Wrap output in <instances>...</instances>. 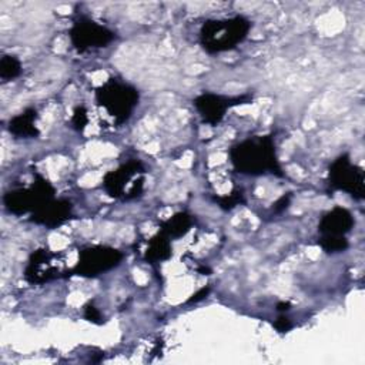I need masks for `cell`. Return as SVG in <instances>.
<instances>
[{"label":"cell","mask_w":365,"mask_h":365,"mask_svg":"<svg viewBox=\"0 0 365 365\" xmlns=\"http://www.w3.org/2000/svg\"><path fill=\"white\" fill-rule=\"evenodd\" d=\"M234 170L245 175L272 174L284 177V171L277 157L275 143L271 135L248 137L228 150Z\"/></svg>","instance_id":"obj_1"},{"label":"cell","mask_w":365,"mask_h":365,"mask_svg":"<svg viewBox=\"0 0 365 365\" xmlns=\"http://www.w3.org/2000/svg\"><path fill=\"white\" fill-rule=\"evenodd\" d=\"M251 30V21L244 16L212 19L200 29V44L208 53H222L241 44Z\"/></svg>","instance_id":"obj_2"},{"label":"cell","mask_w":365,"mask_h":365,"mask_svg":"<svg viewBox=\"0 0 365 365\" xmlns=\"http://www.w3.org/2000/svg\"><path fill=\"white\" fill-rule=\"evenodd\" d=\"M97 103L117 124L127 121L138 106V90L124 81L110 78L96 90Z\"/></svg>","instance_id":"obj_3"},{"label":"cell","mask_w":365,"mask_h":365,"mask_svg":"<svg viewBox=\"0 0 365 365\" xmlns=\"http://www.w3.org/2000/svg\"><path fill=\"white\" fill-rule=\"evenodd\" d=\"M143 164L138 160H130L118 168L108 171L103 178V187L114 198L131 200L143 191Z\"/></svg>","instance_id":"obj_4"},{"label":"cell","mask_w":365,"mask_h":365,"mask_svg":"<svg viewBox=\"0 0 365 365\" xmlns=\"http://www.w3.org/2000/svg\"><path fill=\"white\" fill-rule=\"evenodd\" d=\"M54 198V187L41 175L29 188H17L9 191L3 201L4 207L16 215L34 212L38 207Z\"/></svg>","instance_id":"obj_5"},{"label":"cell","mask_w":365,"mask_h":365,"mask_svg":"<svg viewBox=\"0 0 365 365\" xmlns=\"http://www.w3.org/2000/svg\"><path fill=\"white\" fill-rule=\"evenodd\" d=\"M328 184L331 188L344 191L355 200H362L365 195L364 171L351 161L348 154L339 155L329 165Z\"/></svg>","instance_id":"obj_6"},{"label":"cell","mask_w":365,"mask_h":365,"mask_svg":"<svg viewBox=\"0 0 365 365\" xmlns=\"http://www.w3.org/2000/svg\"><path fill=\"white\" fill-rule=\"evenodd\" d=\"M68 37L71 46L77 51L84 53L107 47L115 40V33L88 17H78L68 30Z\"/></svg>","instance_id":"obj_7"},{"label":"cell","mask_w":365,"mask_h":365,"mask_svg":"<svg viewBox=\"0 0 365 365\" xmlns=\"http://www.w3.org/2000/svg\"><path fill=\"white\" fill-rule=\"evenodd\" d=\"M123 259V254L107 245H90L78 252V262L74 272L81 277H97L115 268Z\"/></svg>","instance_id":"obj_8"},{"label":"cell","mask_w":365,"mask_h":365,"mask_svg":"<svg viewBox=\"0 0 365 365\" xmlns=\"http://www.w3.org/2000/svg\"><path fill=\"white\" fill-rule=\"evenodd\" d=\"M248 100V96L228 97L215 93H202L192 100L194 107L200 113L204 123L217 125L224 118L228 108L244 104Z\"/></svg>","instance_id":"obj_9"},{"label":"cell","mask_w":365,"mask_h":365,"mask_svg":"<svg viewBox=\"0 0 365 365\" xmlns=\"http://www.w3.org/2000/svg\"><path fill=\"white\" fill-rule=\"evenodd\" d=\"M57 255L48 250H37L30 255L24 277L29 282L41 284L58 277L60 268Z\"/></svg>","instance_id":"obj_10"},{"label":"cell","mask_w":365,"mask_h":365,"mask_svg":"<svg viewBox=\"0 0 365 365\" xmlns=\"http://www.w3.org/2000/svg\"><path fill=\"white\" fill-rule=\"evenodd\" d=\"M355 220L348 208L335 205L332 210L325 212L318 224L321 237H336L342 238L354 228Z\"/></svg>","instance_id":"obj_11"},{"label":"cell","mask_w":365,"mask_h":365,"mask_svg":"<svg viewBox=\"0 0 365 365\" xmlns=\"http://www.w3.org/2000/svg\"><path fill=\"white\" fill-rule=\"evenodd\" d=\"M73 207L67 200H50L41 207H38L34 212H31V221L38 225H44L48 228H56L66 222L71 217Z\"/></svg>","instance_id":"obj_12"},{"label":"cell","mask_w":365,"mask_h":365,"mask_svg":"<svg viewBox=\"0 0 365 365\" xmlns=\"http://www.w3.org/2000/svg\"><path fill=\"white\" fill-rule=\"evenodd\" d=\"M37 113L34 108H27L23 113L14 115L9 121V131L20 138H33L38 135V130L36 127Z\"/></svg>","instance_id":"obj_13"},{"label":"cell","mask_w":365,"mask_h":365,"mask_svg":"<svg viewBox=\"0 0 365 365\" xmlns=\"http://www.w3.org/2000/svg\"><path fill=\"white\" fill-rule=\"evenodd\" d=\"M173 248H171V238L165 235L163 231H160L157 235H154L147 247L145 251V259L151 264L165 261L171 257Z\"/></svg>","instance_id":"obj_14"},{"label":"cell","mask_w":365,"mask_h":365,"mask_svg":"<svg viewBox=\"0 0 365 365\" xmlns=\"http://www.w3.org/2000/svg\"><path fill=\"white\" fill-rule=\"evenodd\" d=\"M192 227V217L187 212H177L161 224V231L170 238L184 237Z\"/></svg>","instance_id":"obj_15"},{"label":"cell","mask_w":365,"mask_h":365,"mask_svg":"<svg viewBox=\"0 0 365 365\" xmlns=\"http://www.w3.org/2000/svg\"><path fill=\"white\" fill-rule=\"evenodd\" d=\"M21 73V64L20 60L14 56L6 54L0 60V77L7 81L16 78Z\"/></svg>","instance_id":"obj_16"},{"label":"cell","mask_w":365,"mask_h":365,"mask_svg":"<svg viewBox=\"0 0 365 365\" xmlns=\"http://www.w3.org/2000/svg\"><path fill=\"white\" fill-rule=\"evenodd\" d=\"M319 247L327 251V252H342L349 247V242L346 240V237L342 238H336V237H319L318 241Z\"/></svg>","instance_id":"obj_17"},{"label":"cell","mask_w":365,"mask_h":365,"mask_svg":"<svg viewBox=\"0 0 365 365\" xmlns=\"http://www.w3.org/2000/svg\"><path fill=\"white\" fill-rule=\"evenodd\" d=\"M73 125L74 128H77L78 131H83L84 127L87 125L88 123V115H87V110L84 107H77L74 110V114H73Z\"/></svg>","instance_id":"obj_18"},{"label":"cell","mask_w":365,"mask_h":365,"mask_svg":"<svg viewBox=\"0 0 365 365\" xmlns=\"http://www.w3.org/2000/svg\"><path fill=\"white\" fill-rule=\"evenodd\" d=\"M215 200L220 202V207H222L225 210H230V208L238 205L242 201V194L241 192H231L225 197H218Z\"/></svg>","instance_id":"obj_19"},{"label":"cell","mask_w":365,"mask_h":365,"mask_svg":"<svg viewBox=\"0 0 365 365\" xmlns=\"http://www.w3.org/2000/svg\"><path fill=\"white\" fill-rule=\"evenodd\" d=\"M84 318L93 324H103V317L101 312L98 311V308H96L94 305L88 304L84 307Z\"/></svg>","instance_id":"obj_20"},{"label":"cell","mask_w":365,"mask_h":365,"mask_svg":"<svg viewBox=\"0 0 365 365\" xmlns=\"http://www.w3.org/2000/svg\"><path fill=\"white\" fill-rule=\"evenodd\" d=\"M274 327H275L279 332H287V331H289V329H291L292 322L289 321V318H288V317L281 315V317L274 322Z\"/></svg>","instance_id":"obj_21"},{"label":"cell","mask_w":365,"mask_h":365,"mask_svg":"<svg viewBox=\"0 0 365 365\" xmlns=\"http://www.w3.org/2000/svg\"><path fill=\"white\" fill-rule=\"evenodd\" d=\"M208 291H210V288H201L195 295H192V298H190V302H197V301L202 299L204 297H207Z\"/></svg>","instance_id":"obj_22"},{"label":"cell","mask_w":365,"mask_h":365,"mask_svg":"<svg viewBox=\"0 0 365 365\" xmlns=\"http://www.w3.org/2000/svg\"><path fill=\"white\" fill-rule=\"evenodd\" d=\"M287 204H288V195H287V197H285V195H282V197L275 202V210H277V211H279V210L285 208V207H287Z\"/></svg>","instance_id":"obj_23"},{"label":"cell","mask_w":365,"mask_h":365,"mask_svg":"<svg viewBox=\"0 0 365 365\" xmlns=\"http://www.w3.org/2000/svg\"><path fill=\"white\" fill-rule=\"evenodd\" d=\"M288 309H289V304L285 302V301H282L277 305V311H279V312H287Z\"/></svg>","instance_id":"obj_24"}]
</instances>
